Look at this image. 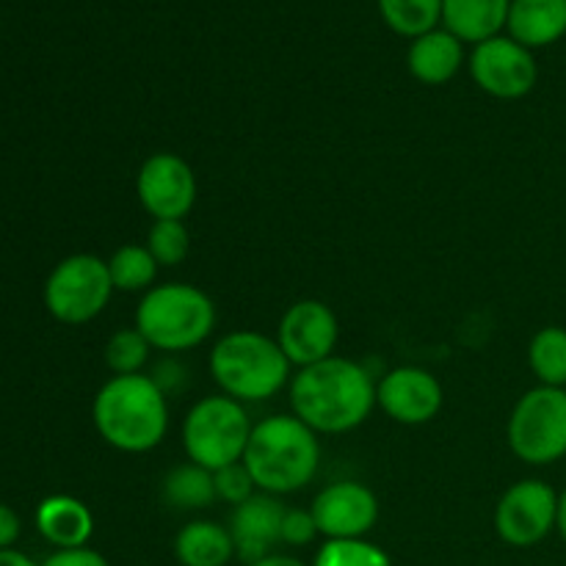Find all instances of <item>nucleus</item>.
<instances>
[{
	"label": "nucleus",
	"mask_w": 566,
	"mask_h": 566,
	"mask_svg": "<svg viewBox=\"0 0 566 566\" xmlns=\"http://www.w3.org/2000/svg\"><path fill=\"white\" fill-rule=\"evenodd\" d=\"M149 346L147 337L136 329V326H125V329H116L114 335L105 343V365L114 376H133L142 374L149 363Z\"/></svg>",
	"instance_id": "obj_25"
},
{
	"label": "nucleus",
	"mask_w": 566,
	"mask_h": 566,
	"mask_svg": "<svg viewBox=\"0 0 566 566\" xmlns=\"http://www.w3.org/2000/svg\"><path fill=\"white\" fill-rule=\"evenodd\" d=\"M506 31L528 50L556 44L566 36V0H512Z\"/></svg>",
	"instance_id": "obj_18"
},
{
	"label": "nucleus",
	"mask_w": 566,
	"mask_h": 566,
	"mask_svg": "<svg viewBox=\"0 0 566 566\" xmlns=\"http://www.w3.org/2000/svg\"><path fill=\"white\" fill-rule=\"evenodd\" d=\"M470 75L481 92L497 99H520L534 92L539 66L534 53L512 36H492L475 44L470 55Z\"/></svg>",
	"instance_id": "obj_10"
},
{
	"label": "nucleus",
	"mask_w": 566,
	"mask_h": 566,
	"mask_svg": "<svg viewBox=\"0 0 566 566\" xmlns=\"http://www.w3.org/2000/svg\"><path fill=\"white\" fill-rule=\"evenodd\" d=\"M114 296L108 260L97 254H70L44 282V307L59 324L81 326L97 318Z\"/></svg>",
	"instance_id": "obj_8"
},
{
	"label": "nucleus",
	"mask_w": 566,
	"mask_h": 566,
	"mask_svg": "<svg viewBox=\"0 0 566 566\" xmlns=\"http://www.w3.org/2000/svg\"><path fill=\"white\" fill-rule=\"evenodd\" d=\"M147 374L111 376L94 396L92 418L97 434L114 451L147 453L166 440L169 401Z\"/></svg>",
	"instance_id": "obj_2"
},
{
	"label": "nucleus",
	"mask_w": 566,
	"mask_h": 566,
	"mask_svg": "<svg viewBox=\"0 0 566 566\" xmlns=\"http://www.w3.org/2000/svg\"><path fill=\"white\" fill-rule=\"evenodd\" d=\"M337 340H340V324L335 310L318 298H302L291 304L276 326V343L296 368H310L335 357Z\"/></svg>",
	"instance_id": "obj_12"
},
{
	"label": "nucleus",
	"mask_w": 566,
	"mask_h": 566,
	"mask_svg": "<svg viewBox=\"0 0 566 566\" xmlns=\"http://www.w3.org/2000/svg\"><path fill=\"white\" fill-rule=\"evenodd\" d=\"M252 429L247 407L235 398H199L182 420V448L188 453V462L202 464L210 473L241 462Z\"/></svg>",
	"instance_id": "obj_6"
},
{
	"label": "nucleus",
	"mask_w": 566,
	"mask_h": 566,
	"mask_svg": "<svg viewBox=\"0 0 566 566\" xmlns=\"http://www.w3.org/2000/svg\"><path fill=\"white\" fill-rule=\"evenodd\" d=\"M313 566H392V562L368 539H326Z\"/></svg>",
	"instance_id": "obj_27"
},
{
	"label": "nucleus",
	"mask_w": 566,
	"mask_h": 566,
	"mask_svg": "<svg viewBox=\"0 0 566 566\" xmlns=\"http://www.w3.org/2000/svg\"><path fill=\"white\" fill-rule=\"evenodd\" d=\"M512 0H442V28L462 42L481 44L501 36Z\"/></svg>",
	"instance_id": "obj_19"
},
{
	"label": "nucleus",
	"mask_w": 566,
	"mask_h": 566,
	"mask_svg": "<svg viewBox=\"0 0 566 566\" xmlns=\"http://www.w3.org/2000/svg\"><path fill=\"white\" fill-rule=\"evenodd\" d=\"M282 517H285V506L280 497L265 495V492H258L247 503L235 506L230 517L235 556L247 564L271 556L274 547L282 545Z\"/></svg>",
	"instance_id": "obj_15"
},
{
	"label": "nucleus",
	"mask_w": 566,
	"mask_h": 566,
	"mask_svg": "<svg viewBox=\"0 0 566 566\" xmlns=\"http://www.w3.org/2000/svg\"><path fill=\"white\" fill-rule=\"evenodd\" d=\"M528 365L536 381L545 387H564L566 390V329L564 326H545L531 337Z\"/></svg>",
	"instance_id": "obj_23"
},
{
	"label": "nucleus",
	"mask_w": 566,
	"mask_h": 566,
	"mask_svg": "<svg viewBox=\"0 0 566 566\" xmlns=\"http://www.w3.org/2000/svg\"><path fill=\"white\" fill-rule=\"evenodd\" d=\"M464 64V42L453 36L446 28H434V31L423 33V36L412 39L407 53V66L412 77L429 86H442V83L453 81L457 72Z\"/></svg>",
	"instance_id": "obj_17"
},
{
	"label": "nucleus",
	"mask_w": 566,
	"mask_h": 566,
	"mask_svg": "<svg viewBox=\"0 0 566 566\" xmlns=\"http://www.w3.org/2000/svg\"><path fill=\"white\" fill-rule=\"evenodd\" d=\"M166 506L177 509V512H202V509L213 506L216 495V479L208 468L202 464H180V468L169 470L160 486Z\"/></svg>",
	"instance_id": "obj_21"
},
{
	"label": "nucleus",
	"mask_w": 566,
	"mask_h": 566,
	"mask_svg": "<svg viewBox=\"0 0 566 566\" xmlns=\"http://www.w3.org/2000/svg\"><path fill=\"white\" fill-rule=\"evenodd\" d=\"M387 28L409 39L434 31L442 20V0H379Z\"/></svg>",
	"instance_id": "obj_24"
},
{
	"label": "nucleus",
	"mask_w": 566,
	"mask_h": 566,
	"mask_svg": "<svg viewBox=\"0 0 566 566\" xmlns=\"http://www.w3.org/2000/svg\"><path fill=\"white\" fill-rule=\"evenodd\" d=\"M42 566H111L103 553L92 547H70V551H55L44 558Z\"/></svg>",
	"instance_id": "obj_30"
},
{
	"label": "nucleus",
	"mask_w": 566,
	"mask_h": 566,
	"mask_svg": "<svg viewBox=\"0 0 566 566\" xmlns=\"http://www.w3.org/2000/svg\"><path fill=\"white\" fill-rule=\"evenodd\" d=\"M213 479H216V495H219V501L230 503V506H241V503H247L249 497L258 495V484H254L252 473H249V468L243 464V459L241 462L216 470Z\"/></svg>",
	"instance_id": "obj_28"
},
{
	"label": "nucleus",
	"mask_w": 566,
	"mask_h": 566,
	"mask_svg": "<svg viewBox=\"0 0 566 566\" xmlns=\"http://www.w3.org/2000/svg\"><path fill=\"white\" fill-rule=\"evenodd\" d=\"M556 531L562 534L566 545V490L558 492V514H556Z\"/></svg>",
	"instance_id": "obj_34"
},
{
	"label": "nucleus",
	"mask_w": 566,
	"mask_h": 566,
	"mask_svg": "<svg viewBox=\"0 0 566 566\" xmlns=\"http://www.w3.org/2000/svg\"><path fill=\"white\" fill-rule=\"evenodd\" d=\"M506 440L514 457L534 468L562 462L566 457V390L534 387L512 409Z\"/></svg>",
	"instance_id": "obj_7"
},
{
	"label": "nucleus",
	"mask_w": 566,
	"mask_h": 566,
	"mask_svg": "<svg viewBox=\"0 0 566 566\" xmlns=\"http://www.w3.org/2000/svg\"><path fill=\"white\" fill-rule=\"evenodd\" d=\"M310 512L324 539H365L379 520V497L359 481H337L315 495Z\"/></svg>",
	"instance_id": "obj_14"
},
{
	"label": "nucleus",
	"mask_w": 566,
	"mask_h": 566,
	"mask_svg": "<svg viewBox=\"0 0 566 566\" xmlns=\"http://www.w3.org/2000/svg\"><path fill=\"white\" fill-rule=\"evenodd\" d=\"M175 556L182 566H227L235 558V542L224 525L191 520L177 531Z\"/></svg>",
	"instance_id": "obj_20"
},
{
	"label": "nucleus",
	"mask_w": 566,
	"mask_h": 566,
	"mask_svg": "<svg viewBox=\"0 0 566 566\" xmlns=\"http://www.w3.org/2000/svg\"><path fill=\"white\" fill-rule=\"evenodd\" d=\"M160 265L142 243H125L108 258V274L114 291L122 293H147L155 287Z\"/></svg>",
	"instance_id": "obj_22"
},
{
	"label": "nucleus",
	"mask_w": 566,
	"mask_h": 566,
	"mask_svg": "<svg viewBox=\"0 0 566 566\" xmlns=\"http://www.w3.org/2000/svg\"><path fill=\"white\" fill-rule=\"evenodd\" d=\"M243 464L265 495H293L315 479L321 468L318 434L296 415H271L249 437Z\"/></svg>",
	"instance_id": "obj_3"
},
{
	"label": "nucleus",
	"mask_w": 566,
	"mask_h": 566,
	"mask_svg": "<svg viewBox=\"0 0 566 566\" xmlns=\"http://www.w3.org/2000/svg\"><path fill=\"white\" fill-rule=\"evenodd\" d=\"M0 566H42V564H36L31 556L9 547V551H0Z\"/></svg>",
	"instance_id": "obj_32"
},
{
	"label": "nucleus",
	"mask_w": 566,
	"mask_h": 566,
	"mask_svg": "<svg viewBox=\"0 0 566 566\" xmlns=\"http://www.w3.org/2000/svg\"><path fill=\"white\" fill-rule=\"evenodd\" d=\"M247 566H307V564L298 562V558H293V556H282V553H271V556L260 558V562L247 564Z\"/></svg>",
	"instance_id": "obj_33"
},
{
	"label": "nucleus",
	"mask_w": 566,
	"mask_h": 566,
	"mask_svg": "<svg viewBox=\"0 0 566 566\" xmlns=\"http://www.w3.org/2000/svg\"><path fill=\"white\" fill-rule=\"evenodd\" d=\"M36 531L55 551L86 547L94 534V514L72 495H50L36 506Z\"/></svg>",
	"instance_id": "obj_16"
},
{
	"label": "nucleus",
	"mask_w": 566,
	"mask_h": 566,
	"mask_svg": "<svg viewBox=\"0 0 566 566\" xmlns=\"http://www.w3.org/2000/svg\"><path fill=\"white\" fill-rule=\"evenodd\" d=\"M144 247L149 249L160 269H175V265L186 263L188 252H191V232H188L186 221H153Z\"/></svg>",
	"instance_id": "obj_26"
},
{
	"label": "nucleus",
	"mask_w": 566,
	"mask_h": 566,
	"mask_svg": "<svg viewBox=\"0 0 566 566\" xmlns=\"http://www.w3.org/2000/svg\"><path fill=\"white\" fill-rule=\"evenodd\" d=\"M136 329L158 352H188L213 335L216 304L208 293L188 282L155 285L138 302Z\"/></svg>",
	"instance_id": "obj_5"
},
{
	"label": "nucleus",
	"mask_w": 566,
	"mask_h": 566,
	"mask_svg": "<svg viewBox=\"0 0 566 566\" xmlns=\"http://www.w3.org/2000/svg\"><path fill=\"white\" fill-rule=\"evenodd\" d=\"M446 392L440 379L418 365H401L376 385V407L401 426H423L440 415Z\"/></svg>",
	"instance_id": "obj_13"
},
{
	"label": "nucleus",
	"mask_w": 566,
	"mask_h": 566,
	"mask_svg": "<svg viewBox=\"0 0 566 566\" xmlns=\"http://www.w3.org/2000/svg\"><path fill=\"white\" fill-rule=\"evenodd\" d=\"M22 534V520L20 514L11 506L0 503V551H9V547L17 545Z\"/></svg>",
	"instance_id": "obj_31"
},
{
	"label": "nucleus",
	"mask_w": 566,
	"mask_h": 566,
	"mask_svg": "<svg viewBox=\"0 0 566 566\" xmlns=\"http://www.w3.org/2000/svg\"><path fill=\"white\" fill-rule=\"evenodd\" d=\"M374 407V376L346 357H329L310 368H298L291 379L293 415L315 434H346L359 429Z\"/></svg>",
	"instance_id": "obj_1"
},
{
	"label": "nucleus",
	"mask_w": 566,
	"mask_h": 566,
	"mask_svg": "<svg viewBox=\"0 0 566 566\" xmlns=\"http://www.w3.org/2000/svg\"><path fill=\"white\" fill-rule=\"evenodd\" d=\"M315 536L321 534L310 509H285V517H282V545L304 547Z\"/></svg>",
	"instance_id": "obj_29"
},
{
	"label": "nucleus",
	"mask_w": 566,
	"mask_h": 566,
	"mask_svg": "<svg viewBox=\"0 0 566 566\" xmlns=\"http://www.w3.org/2000/svg\"><path fill=\"white\" fill-rule=\"evenodd\" d=\"M208 365L219 390L241 403L269 401L291 385L293 365L276 337L252 329L219 337Z\"/></svg>",
	"instance_id": "obj_4"
},
{
	"label": "nucleus",
	"mask_w": 566,
	"mask_h": 566,
	"mask_svg": "<svg viewBox=\"0 0 566 566\" xmlns=\"http://www.w3.org/2000/svg\"><path fill=\"white\" fill-rule=\"evenodd\" d=\"M558 492L539 479L509 486L495 506V534L512 547H534L556 531Z\"/></svg>",
	"instance_id": "obj_9"
},
{
	"label": "nucleus",
	"mask_w": 566,
	"mask_h": 566,
	"mask_svg": "<svg viewBox=\"0 0 566 566\" xmlns=\"http://www.w3.org/2000/svg\"><path fill=\"white\" fill-rule=\"evenodd\" d=\"M197 175L191 164L175 153H155L142 164L136 193L142 208L155 221H182L197 205Z\"/></svg>",
	"instance_id": "obj_11"
}]
</instances>
